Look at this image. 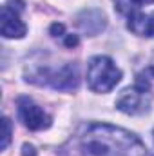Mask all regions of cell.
<instances>
[{
	"mask_svg": "<svg viewBox=\"0 0 154 156\" xmlns=\"http://www.w3.org/2000/svg\"><path fill=\"white\" fill-rule=\"evenodd\" d=\"M4 140H2V149H5L7 147V144H9V138H11V122L7 120V118H4Z\"/></svg>",
	"mask_w": 154,
	"mask_h": 156,
	"instance_id": "cell-8",
	"label": "cell"
},
{
	"mask_svg": "<svg viewBox=\"0 0 154 156\" xmlns=\"http://www.w3.org/2000/svg\"><path fill=\"white\" fill-rule=\"evenodd\" d=\"M18 116L24 122V125L31 131H42V129H47L51 125V116L40 107L37 105L31 98L27 96H20L18 102Z\"/></svg>",
	"mask_w": 154,
	"mask_h": 156,
	"instance_id": "cell-5",
	"label": "cell"
},
{
	"mask_svg": "<svg viewBox=\"0 0 154 156\" xmlns=\"http://www.w3.org/2000/svg\"><path fill=\"white\" fill-rule=\"evenodd\" d=\"M121 80V71L109 56H94L87 66V83L96 93H109Z\"/></svg>",
	"mask_w": 154,
	"mask_h": 156,
	"instance_id": "cell-3",
	"label": "cell"
},
{
	"mask_svg": "<svg viewBox=\"0 0 154 156\" xmlns=\"http://www.w3.org/2000/svg\"><path fill=\"white\" fill-rule=\"evenodd\" d=\"M134 4H154V0H132Z\"/></svg>",
	"mask_w": 154,
	"mask_h": 156,
	"instance_id": "cell-10",
	"label": "cell"
},
{
	"mask_svg": "<svg viewBox=\"0 0 154 156\" xmlns=\"http://www.w3.org/2000/svg\"><path fill=\"white\" fill-rule=\"evenodd\" d=\"M24 156H35V149L31 145H24Z\"/></svg>",
	"mask_w": 154,
	"mask_h": 156,
	"instance_id": "cell-9",
	"label": "cell"
},
{
	"mask_svg": "<svg viewBox=\"0 0 154 156\" xmlns=\"http://www.w3.org/2000/svg\"><path fill=\"white\" fill-rule=\"evenodd\" d=\"M0 27H2V35L5 38H22L26 35V24L20 20L18 11L15 7H11V5L2 7Z\"/></svg>",
	"mask_w": 154,
	"mask_h": 156,
	"instance_id": "cell-6",
	"label": "cell"
},
{
	"mask_svg": "<svg viewBox=\"0 0 154 156\" xmlns=\"http://www.w3.org/2000/svg\"><path fill=\"white\" fill-rule=\"evenodd\" d=\"M129 27L142 37H154V13L152 15H142V13H131L129 15Z\"/></svg>",
	"mask_w": 154,
	"mask_h": 156,
	"instance_id": "cell-7",
	"label": "cell"
},
{
	"mask_svg": "<svg viewBox=\"0 0 154 156\" xmlns=\"http://www.w3.org/2000/svg\"><path fill=\"white\" fill-rule=\"evenodd\" d=\"M80 151L83 156H145L143 142L121 129L109 123H93L87 127L80 140Z\"/></svg>",
	"mask_w": 154,
	"mask_h": 156,
	"instance_id": "cell-1",
	"label": "cell"
},
{
	"mask_svg": "<svg viewBox=\"0 0 154 156\" xmlns=\"http://www.w3.org/2000/svg\"><path fill=\"white\" fill-rule=\"evenodd\" d=\"M152 102V93H151V82L142 75L136 80L134 87L125 89L120 98L116 100V107L127 115H143Z\"/></svg>",
	"mask_w": 154,
	"mask_h": 156,
	"instance_id": "cell-4",
	"label": "cell"
},
{
	"mask_svg": "<svg viewBox=\"0 0 154 156\" xmlns=\"http://www.w3.org/2000/svg\"><path fill=\"white\" fill-rule=\"evenodd\" d=\"M27 80L38 85H47L60 91H73L78 87V71L76 66L65 64L62 67H37L35 71L27 73Z\"/></svg>",
	"mask_w": 154,
	"mask_h": 156,
	"instance_id": "cell-2",
	"label": "cell"
}]
</instances>
